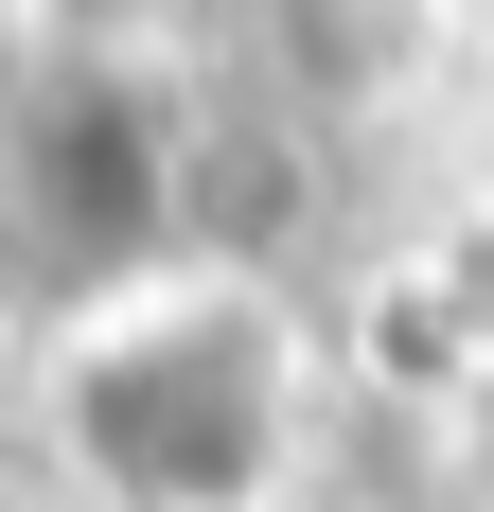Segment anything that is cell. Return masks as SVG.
Masks as SVG:
<instances>
[{"label":"cell","instance_id":"obj_1","mask_svg":"<svg viewBox=\"0 0 494 512\" xmlns=\"http://www.w3.org/2000/svg\"><path fill=\"white\" fill-rule=\"evenodd\" d=\"M71 442H89L106 495H247L265 460V318H106L89 371H71Z\"/></svg>","mask_w":494,"mask_h":512}]
</instances>
